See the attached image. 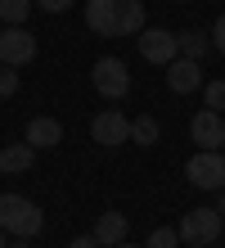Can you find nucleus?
Returning a JSON list of instances; mask_svg holds the SVG:
<instances>
[{"mask_svg":"<svg viewBox=\"0 0 225 248\" xmlns=\"http://www.w3.org/2000/svg\"><path fill=\"white\" fill-rule=\"evenodd\" d=\"M86 27L95 36H140L144 5L140 0H86Z\"/></svg>","mask_w":225,"mask_h":248,"instance_id":"obj_1","label":"nucleus"},{"mask_svg":"<svg viewBox=\"0 0 225 248\" xmlns=\"http://www.w3.org/2000/svg\"><path fill=\"white\" fill-rule=\"evenodd\" d=\"M41 226H45V217L32 199H23V194H0V230L14 239H32L41 235Z\"/></svg>","mask_w":225,"mask_h":248,"instance_id":"obj_2","label":"nucleus"},{"mask_svg":"<svg viewBox=\"0 0 225 248\" xmlns=\"http://www.w3.org/2000/svg\"><path fill=\"white\" fill-rule=\"evenodd\" d=\"M221 221L225 217L216 208H189L185 217H180V244H189V248H207V244H216L221 239Z\"/></svg>","mask_w":225,"mask_h":248,"instance_id":"obj_3","label":"nucleus"},{"mask_svg":"<svg viewBox=\"0 0 225 248\" xmlns=\"http://www.w3.org/2000/svg\"><path fill=\"white\" fill-rule=\"evenodd\" d=\"M185 176L194 189H207V194L225 189V149H198L185 163Z\"/></svg>","mask_w":225,"mask_h":248,"instance_id":"obj_4","label":"nucleus"},{"mask_svg":"<svg viewBox=\"0 0 225 248\" xmlns=\"http://www.w3.org/2000/svg\"><path fill=\"white\" fill-rule=\"evenodd\" d=\"M90 140L104 144V149H122V144H131V118L117 108H104L95 122H90Z\"/></svg>","mask_w":225,"mask_h":248,"instance_id":"obj_5","label":"nucleus"},{"mask_svg":"<svg viewBox=\"0 0 225 248\" xmlns=\"http://www.w3.org/2000/svg\"><path fill=\"white\" fill-rule=\"evenodd\" d=\"M90 81H95V91L104 99H126V91H131V72L122 59H99L90 68Z\"/></svg>","mask_w":225,"mask_h":248,"instance_id":"obj_6","label":"nucleus"},{"mask_svg":"<svg viewBox=\"0 0 225 248\" xmlns=\"http://www.w3.org/2000/svg\"><path fill=\"white\" fill-rule=\"evenodd\" d=\"M36 59V36L27 27H0V63L5 68H23Z\"/></svg>","mask_w":225,"mask_h":248,"instance_id":"obj_7","label":"nucleus"},{"mask_svg":"<svg viewBox=\"0 0 225 248\" xmlns=\"http://www.w3.org/2000/svg\"><path fill=\"white\" fill-rule=\"evenodd\" d=\"M189 140L198 149H225V113L216 108H198L189 122Z\"/></svg>","mask_w":225,"mask_h":248,"instance_id":"obj_8","label":"nucleus"},{"mask_svg":"<svg viewBox=\"0 0 225 248\" xmlns=\"http://www.w3.org/2000/svg\"><path fill=\"white\" fill-rule=\"evenodd\" d=\"M140 54H144L149 63L167 68L180 54V41H176V32H167V27H144V32H140Z\"/></svg>","mask_w":225,"mask_h":248,"instance_id":"obj_9","label":"nucleus"},{"mask_svg":"<svg viewBox=\"0 0 225 248\" xmlns=\"http://www.w3.org/2000/svg\"><path fill=\"white\" fill-rule=\"evenodd\" d=\"M167 86H171L176 95H194V91H203V68L194 63V59H180V54H176V59L167 63Z\"/></svg>","mask_w":225,"mask_h":248,"instance_id":"obj_10","label":"nucleus"},{"mask_svg":"<svg viewBox=\"0 0 225 248\" xmlns=\"http://www.w3.org/2000/svg\"><path fill=\"white\" fill-rule=\"evenodd\" d=\"M23 140L32 144V149H54L59 140H63V126H59L54 118H32L23 131Z\"/></svg>","mask_w":225,"mask_h":248,"instance_id":"obj_11","label":"nucleus"},{"mask_svg":"<svg viewBox=\"0 0 225 248\" xmlns=\"http://www.w3.org/2000/svg\"><path fill=\"white\" fill-rule=\"evenodd\" d=\"M95 244L99 248H113V244H122L126 239V217L122 212H104V217H95Z\"/></svg>","mask_w":225,"mask_h":248,"instance_id":"obj_12","label":"nucleus"},{"mask_svg":"<svg viewBox=\"0 0 225 248\" xmlns=\"http://www.w3.org/2000/svg\"><path fill=\"white\" fill-rule=\"evenodd\" d=\"M36 163V149L32 144H5V149H0V171H9V176H18V171H27Z\"/></svg>","mask_w":225,"mask_h":248,"instance_id":"obj_13","label":"nucleus"},{"mask_svg":"<svg viewBox=\"0 0 225 248\" xmlns=\"http://www.w3.org/2000/svg\"><path fill=\"white\" fill-rule=\"evenodd\" d=\"M162 140V126H158V118H149V113H140V118H131V144H158Z\"/></svg>","mask_w":225,"mask_h":248,"instance_id":"obj_14","label":"nucleus"},{"mask_svg":"<svg viewBox=\"0 0 225 248\" xmlns=\"http://www.w3.org/2000/svg\"><path fill=\"white\" fill-rule=\"evenodd\" d=\"M176 41H180V59H194V63H203V54L212 50L207 32H194V27H189V32H180Z\"/></svg>","mask_w":225,"mask_h":248,"instance_id":"obj_15","label":"nucleus"},{"mask_svg":"<svg viewBox=\"0 0 225 248\" xmlns=\"http://www.w3.org/2000/svg\"><path fill=\"white\" fill-rule=\"evenodd\" d=\"M32 14V0H0V23L5 27H23Z\"/></svg>","mask_w":225,"mask_h":248,"instance_id":"obj_16","label":"nucleus"},{"mask_svg":"<svg viewBox=\"0 0 225 248\" xmlns=\"http://www.w3.org/2000/svg\"><path fill=\"white\" fill-rule=\"evenodd\" d=\"M203 99H207V108L225 113V81H203Z\"/></svg>","mask_w":225,"mask_h":248,"instance_id":"obj_17","label":"nucleus"},{"mask_svg":"<svg viewBox=\"0 0 225 248\" xmlns=\"http://www.w3.org/2000/svg\"><path fill=\"white\" fill-rule=\"evenodd\" d=\"M144 248H180V235H176L171 226H158L153 235H149V244H144Z\"/></svg>","mask_w":225,"mask_h":248,"instance_id":"obj_18","label":"nucleus"},{"mask_svg":"<svg viewBox=\"0 0 225 248\" xmlns=\"http://www.w3.org/2000/svg\"><path fill=\"white\" fill-rule=\"evenodd\" d=\"M9 95H18V72L0 68V99H9Z\"/></svg>","mask_w":225,"mask_h":248,"instance_id":"obj_19","label":"nucleus"},{"mask_svg":"<svg viewBox=\"0 0 225 248\" xmlns=\"http://www.w3.org/2000/svg\"><path fill=\"white\" fill-rule=\"evenodd\" d=\"M207 41H212V50H216V54H225V14L216 18V27H212V32H207Z\"/></svg>","mask_w":225,"mask_h":248,"instance_id":"obj_20","label":"nucleus"},{"mask_svg":"<svg viewBox=\"0 0 225 248\" xmlns=\"http://www.w3.org/2000/svg\"><path fill=\"white\" fill-rule=\"evenodd\" d=\"M36 5H41L45 14H63V9H72V0H36Z\"/></svg>","mask_w":225,"mask_h":248,"instance_id":"obj_21","label":"nucleus"},{"mask_svg":"<svg viewBox=\"0 0 225 248\" xmlns=\"http://www.w3.org/2000/svg\"><path fill=\"white\" fill-rule=\"evenodd\" d=\"M68 248H99V244H95V235H81V239H72Z\"/></svg>","mask_w":225,"mask_h":248,"instance_id":"obj_22","label":"nucleus"},{"mask_svg":"<svg viewBox=\"0 0 225 248\" xmlns=\"http://www.w3.org/2000/svg\"><path fill=\"white\" fill-rule=\"evenodd\" d=\"M216 212L225 217V189H216Z\"/></svg>","mask_w":225,"mask_h":248,"instance_id":"obj_23","label":"nucleus"},{"mask_svg":"<svg viewBox=\"0 0 225 248\" xmlns=\"http://www.w3.org/2000/svg\"><path fill=\"white\" fill-rule=\"evenodd\" d=\"M113 248H144V244H131V239H122V244H113Z\"/></svg>","mask_w":225,"mask_h":248,"instance_id":"obj_24","label":"nucleus"},{"mask_svg":"<svg viewBox=\"0 0 225 248\" xmlns=\"http://www.w3.org/2000/svg\"><path fill=\"white\" fill-rule=\"evenodd\" d=\"M5 248H27V239H14V244H5Z\"/></svg>","mask_w":225,"mask_h":248,"instance_id":"obj_25","label":"nucleus"},{"mask_svg":"<svg viewBox=\"0 0 225 248\" xmlns=\"http://www.w3.org/2000/svg\"><path fill=\"white\" fill-rule=\"evenodd\" d=\"M0 248H5V230H0Z\"/></svg>","mask_w":225,"mask_h":248,"instance_id":"obj_26","label":"nucleus"},{"mask_svg":"<svg viewBox=\"0 0 225 248\" xmlns=\"http://www.w3.org/2000/svg\"><path fill=\"white\" fill-rule=\"evenodd\" d=\"M221 239H225V221H221Z\"/></svg>","mask_w":225,"mask_h":248,"instance_id":"obj_27","label":"nucleus"},{"mask_svg":"<svg viewBox=\"0 0 225 248\" xmlns=\"http://www.w3.org/2000/svg\"><path fill=\"white\" fill-rule=\"evenodd\" d=\"M180 5H185V0H180Z\"/></svg>","mask_w":225,"mask_h":248,"instance_id":"obj_28","label":"nucleus"},{"mask_svg":"<svg viewBox=\"0 0 225 248\" xmlns=\"http://www.w3.org/2000/svg\"><path fill=\"white\" fill-rule=\"evenodd\" d=\"M0 27H5V23H0Z\"/></svg>","mask_w":225,"mask_h":248,"instance_id":"obj_29","label":"nucleus"}]
</instances>
